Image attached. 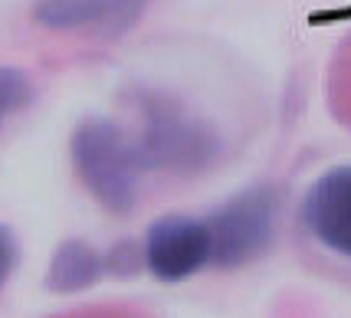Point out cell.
Listing matches in <instances>:
<instances>
[{"mask_svg":"<svg viewBox=\"0 0 351 318\" xmlns=\"http://www.w3.org/2000/svg\"><path fill=\"white\" fill-rule=\"evenodd\" d=\"M152 0H36L33 20L53 33L115 36L132 30Z\"/></svg>","mask_w":351,"mask_h":318,"instance_id":"6","label":"cell"},{"mask_svg":"<svg viewBox=\"0 0 351 318\" xmlns=\"http://www.w3.org/2000/svg\"><path fill=\"white\" fill-rule=\"evenodd\" d=\"M141 262L161 282H184L214 266V243L204 217L168 213L154 220L141 240Z\"/></svg>","mask_w":351,"mask_h":318,"instance_id":"4","label":"cell"},{"mask_svg":"<svg viewBox=\"0 0 351 318\" xmlns=\"http://www.w3.org/2000/svg\"><path fill=\"white\" fill-rule=\"evenodd\" d=\"M207 220L214 243V266L233 269L266 253L276 233V197L269 187H253L220 204Z\"/></svg>","mask_w":351,"mask_h":318,"instance_id":"3","label":"cell"},{"mask_svg":"<svg viewBox=\"0 0 351 318\" xmlns=\"http://www.w3.org/2000/svg\"><path fill=\"white\" fill-rule=\"evenodd\" d=\"M73 167L92 197L108 213H132L141 197L145 161L128 128L112 119H82L69 141Z\"/></svg>","mask_w":351,"mask_h":318,"instance_id":"2","label":"cell"},{"mask_svg":"<svg viewBox=\"0 0 351 318\" xmlns=\"http://www.w3.org/2000/svg\"><path fill=\"white\" fill-rule=\"evenodd\" d=\"M132 108H135V128H128V135L145 161V171L194 178L214 164L220 141L181 102L161 92L138 89L132 92Z\"/></svg>","mask_w":351,"mask_h":318,"instance_id":"1","label":"cell"},{"mask_svg":"<svg viewBox=\"0 0 351 318\" xmlns=\"http://www.w3.org/2000/svg\"><path fill=\"white\" fill-rule=\"evenodd\" d=\"M33 102V82L14 66H0V128Z\"/></svg>","mask_w":351,"mask_h":318,"instance_id":"8","label":"cell"},{"mask_svg":"<svg viewBox=\"0 0 351 318\" xmlns=\"http://www.w3.org/2000/svg\"><path fill=\"white\" fill-rule=\"evenodd\" d=\"M302 227L328 253L351 259V164L328 167L302 197Z\"/></svg>","mask_w":351,"mask_h":318,"instance_id":"5","label":"cell"},{"mask_svg":"<svg viewBox=\"0 0 351 318\" xmlns=\"http://www.w3.org/2000/svg\"><path fill=\"white\" fill-rule=\"evenodd\" d=\"M16 259H20V246H16V236L7 227H0V289L7 286V279L14 276Z\"/></svg>","mask_w":351,"mask_h":318,"instance_id":"9","label":"cell"},{"mask_svg":"<svg viewBox=\"0 0 351 318\" xmlns=\"http://www.w3.org/2000/svg\"><path fill=\"white\" fill-rule=\"evenodd\" d=\"M106 269L108 256L102 249H95L86 240H66L56 246V253L49 259L46 282L53 292H82V289L95 286Z\"/></svg>","mask_w":351,"mask_h":318,"instance_id":"7","label":"cell"}]
</instances>
